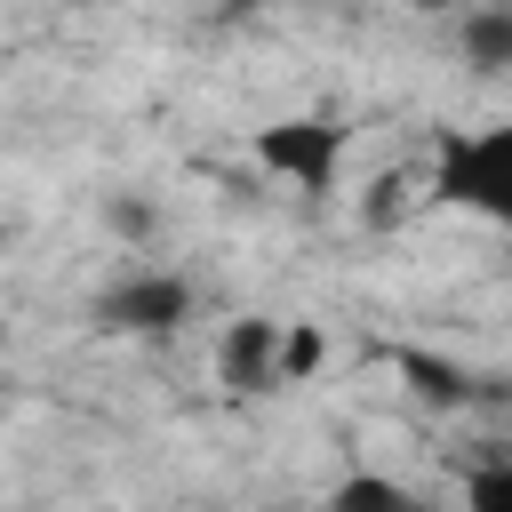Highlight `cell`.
Here are the masks:
<instances>
[{
    "mask_svg": "<svg viewBox=\"0 0 512 512\" xmlns=\"http://www.w3.org/2000/svg\"><path fill=\"white\" fill-rule=\"evenodd\" d=\"M472 512H512V464H480L472 472Z\"/></svg>",
    "mask_w": 512,
    "mask_h": 512,
    "instance_id": "obj_9",
    "label": "cell"
},
{
    "mask_svg": "<svg viewBox=\"0 0 512 512\" xmlns=\"http://www.w3.org/2000/svg\"><path fill=\"white\" fill-rule=\"evenodd\" d=\"M400 376H408L424 400H440V408H456V400L472 392V376H464V368H448V360H432V352H400Z\"/></svg>",
    "mask_w": 512,
    "mask_h": 512,
    "instance_id": "obj_5",
    "label": "cell"
},
{
    "mask_svg": "<svg viewBox=\"0 0 512 512\" xmlns=\"http://www.w3.org/2000/svg\"><path fill=\"white\" fill-rule=\"evenodd\" d=\"M272 360H280V320H232V336H224V352H216L224 384H232V392L272 384Z\"/></svg>",
    "mask_w": 512,
    "mask_h": 512,
    "instance_id": "obj_4",
    "label": "cell"
},
{
    "mask_svg": "<svg viewBox=\"0 0 512 512\" xmlns=\"http://www.w3.org/2000/svg\"><path fill=\"white\" fill-rule=\"evenodd\" d=\"M240 8H248V0H240Z\"/></svg>",
    "mask_w": 512,
    "mask_h": 512,
    "instance_id": "obj_10",
    "label": "cell"
},
{
    "mask_svg": "<svg viewBox=\"0 0 512 512\" xmlns=\"http://www.w3.org/2000/svg\"><path fill=\"white\" fill-rule=\"evenodd\" d=\"M336 512H416V496L392 488V480H376V472H352V480L336 488Z\"/></svg>",
    "mask_w": 512,
    "mask_h": 512,
    "instance_id": "obj_6",
    "label": "cell"
},
{
    "mask_svg": "<svg viewBox=\"0 0 512 512\" xmlns=\"http://www.w3.org/2000/svg\"><path fill=\"white\" fill-rule=\"evenodd\" d=\"M464 48H472V64H512V16H504V8H488V16H472V32H464Z\"/></svg>",
    "mask_w": 512,
    "mask_h": 512,
    "instance_id": "obj_7",
    "label": "cell"
},
{
    "mask_svg": "<svg viewBox=\"0 0 512 512\" xmlns=\"http://www.w3.org/2000/svg\"><path fill=\"white\" fill-rule=\"evenodd\" d=\"M328 360V336L320 328H280V360H272V376H312Z\"/></svg>",
    "mask_w": 512,
    "mask_h": 512,
    "instance_id": "obj_8",
    "label": "cell"
},
{
    "mask_svg": "<svg viewBox=\"0 0 512 512\" xmlns=\"http://www.w3.org/2000/svg\"><path fill=\"white\" fill-rule=\"evenodd\" d=\"M184 312H192V288L176 272H152V280H128L104 296V328H136V336H168Z\"/></svg>",
    "mask_w": 512,
    "mask_h": 512,
    "instance_id": "obj_3",
    "label": "cell"
},
{
    "mask_svg": "<svg viewBox=\"0 0 512 512\" xmlns=\"http://www.w3.org/2000/svg\"><path fill=\"white\" fill-rule=\"evenodd\" d=\"M336 152H344V128H328V120H272L256 136V160L272 176L304 184V192H328L336 184Z\"/></svg>",
    "mask_w": 512,
    "mask_h": 512,
    "instance_id": "obj_2",
    "label": "cell"
},
{
    "mask_svg": "<svg viewBox=\"0 0 512 512\" xmlns=\"http://www.w3.org/2000/svg\"><path fill=\"white\" fill-rule=\"evenodd\" d=\"M440 192L480 208V216H504L512 208V136L488 128V136H456L440 152Z\"/></svg>",
    "mask_w": 512,
    "mask_h": 512,
    "instance_id": "obj_1",
    "label": "cell"
},
{
    "mask_svg": "<svg viewBox=\"0 0 512 512\" xmlns=\"http://www.w3.org/2000/svg\"><path fill=\"white\" fill-rule=\"evenodd\" d=\"M416 512H424V504H416Z\"/></svg>",
    "mask_w": 512,
    "mask_h": 512,
    "instance_id": "obj_11",
    "label": "cell"
}]
</instances>
